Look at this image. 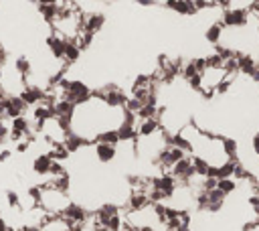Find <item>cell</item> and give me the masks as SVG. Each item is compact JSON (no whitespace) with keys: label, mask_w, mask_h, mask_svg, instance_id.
Returning <instances> with one entry per match:
<instances>
[{"label":"cell","mask_w":259,"mask_h":231,"mask_svg":"<svg viewBox=\"0 0 259 231\" xmlns=\"http://www.w3.org/2000/svg\"><path fill=\"white\" fill-rule=\"evenodd\" d=\"M69 203H71L69 193L59 191L51 185H41V195L37 199V207H41L47 215H61L69 207Z\"/></svg>","instance_id":"obj_1"},{"label":"cell","mask_w":259,"mask_h":231,"mask_svg":"<svg viewBox=\"0 0 259 231\" xmlns=\"http://www.w3.org/2000/svg\"><path fill=\"white\" fill-rule=\"evenodd\" d=\"M93 154H95L97 162L108 164L117 156V146L106 144V142H93Z\"/></svg>","instance_id":"obj_4"},{"label":"cell","mask_w":259,"mask_h":231,"mask_svg":"<svg viewBox=\"0 0 259 231\" xmlns=\"http://www.w3.org/2000/svg\"><path fill=\"white\" fill-rule=\"evenodd\" d=\"M8 140V126L0 120V144H4Z\"/></svg>","instance_id":"obj_10"},{"label":"cell","mask_w":259,"mask_h":231,"mask_svg":"<svg viewBox=\"0 0 259 231\" xmlns=\"http://www.w3.org/2000/svg\"><path fill=\"white\" fill-rule=\"evenodd\" d=\"M91 93H93L91 87L87 84H83V81H79V79H69L67 81V93H65V97H67L69 102L81 104L85 100H89Z\"/></svg>","instance_id":"obj_2"},{"label":"cell","mask_w":259,"mask_h":231,"mask_svg":"<svg viewBox=\"0 0 259 231\" xmlns=\"http://www.w3.org/2000/svg\"><path fill=\"white\" fill-rule=\"evenodd\" d=\"M106 25V16L101 12H91V14H83V30L91 32V35H97V32Z\"/></svg>","instance_id":"obj_6"},{"label":"cell","mask_w":259,"mask_h":231,"mask_svg":"<svg viewBox=\"0 0 259 231\" xmlns=\"http://www.w3.org/2000/svg\"><path fill=\"white\" fill-rule=\"evenodd\" d=\"M237 180L235 178H217V189L225 195V197H229V195H233L235 191H237Z\"/></svg>","instance_id":"obj_9"},{"label":"cell","mask_w":259,"mask_h":231,"mask_svg":"<svg viewBox=\"0 0 259 231\" xmlns=\"http://www.w3.org/2000/svg\"><path fill=\"white\" fill-rule=\"evenodd\" d=\"M2 106H4L6 118H19V116H23L27 112V106L19 95H6L2 100Z\"/></svg>","instance_id":"obj_3"},{"label":"cell","mask_w":259,"mask_h":231,"mask_svg":"<svg viewBox=\"0 0 259 231\" xmlns=\"http://www.w3.org/2000/svg\"><path fill=\"white\" fill-rule=\"evenodd\" d=\"M164 6L172 12L182 14V16H193V14L199 12V8H197V4L193 2V0H168Z\"/></svg>","instance_id":"obj_5"},{"label":"cell","mask_w":259,"mask_h":231,"mask_svg":"<svg viewBox=\"0 0 259 231\" xmlns=\"http://www.w3.org/2000/svg\"><path fill=\"white\" fill-rule=\"evenodd\" d=\"M172 231H193L191 227H178V229H172Z\"/></svg>","instance_id":"obj_12"},{"label":"cell","mask_w":259,"mask_h":231,"mask_svg":"<svg viewBox=\"0 0 259 231\" xmlns=\"http://www.w3.org/2000/svg\"><path fill=\"white\" fill-rule=\"evenodd\" d=\"M51 164H53V158H51L47 152L45 154H39L37 158L32 160V173L39 174V176H47L49 171H51Z\"/></svg>","instance_id":"obj_7"},{"label":"cell","mask_w":259,"mask_h":231,"mask_svg":"<svg viewBox=\"0 0 259 231\" xmlns=\"http://www.w3.org/2000/svg\"><path fill=\"white\" fill-rule=\"evenodd\" d=\"M0 77H2V67H0Z\"/></svg>","instance_id":"obj_13"},{"label":"cell","mask_w":259,"mask_h":231,"mask_svg":"<svg viewBox=\"0 0 259 231\" xmlns=\"http://www.w3.org/2000/svg\"><path fill=\"white\" fill-rule=\"evenodd\" d=\"M10 156H12V152H10V150H6V148H4V150L0 152V162H6V160H10Z\"/></svg>","instance_id":"obj_11"},{"label":"cell","mask_w":259,"mask_h":231,"mask_svg":"<svg viewBox=\"0 0 259 231\" xmlns=\"http://www.w3.org/2000/svg\"><path fill=\"white\" fill-rule=\"evenodd\" d=\"M223 23L221 21H215V23H211L209 25V29H206V32H204V39L209 41L211 45H219V41H221V35H223Z\"/></svg>","instance_id":"obj_8"}]
</instances>
